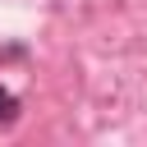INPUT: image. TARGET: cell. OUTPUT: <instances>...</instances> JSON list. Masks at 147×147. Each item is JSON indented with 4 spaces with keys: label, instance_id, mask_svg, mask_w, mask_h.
Listing matches in <instances>:
<instances>
[{
    "label": "cell",
    "instance_id": "1",
    "mask_svg": "<svg viewBox=\"0 0 147 147\" xmlns=\"http://www.w3.org/2000/svg\"><path fill=\"white\" fill-rule=\"evenodd\" d=\"M14 110H18V101H14V96H9L5 87H0V119L9 124V119H14Z\"/></svg>",
    "mask_w": 147,
    "mask_h": 147
}]
</instances>
